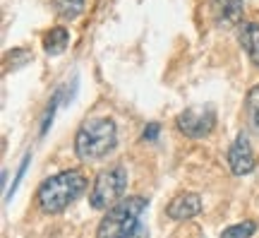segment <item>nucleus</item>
I'll list each match as a JSON object with an SVG mask.
<instances>
[{
    "label": "nucleus",
    "instance_id": "f257e3e1",
    "mask_svg": "<svg viewBox=\"0 0 259 238\" xmlns=\"http://www.w3.org/2000/svg\"><path fill=\"white\" fill-rule=\"evenodd\" d=\"M149 210V200L142 195L122 197L118 205L106 210L96 238H149V229L144 224V212Z\"/></svg>",
    "mask_w": 259,
    "mask_h": 238
},
{
    "label": "nucleus",
    "instance_id": "f03ea898",
    "mask_svg": "<svg viewBox=\"0 0 259 238\" xmlns=\"http://www.w3.org/2000/svg\"><path fill=\"white\" fill-rule=\"evenodd\" d=\"M87 188V178L77 168H67L56 176H48L36 190L38 210L44 214H60L72 205Z\"/></svg>",
    "mask_w": 259,
    "mask_h": 238
},
{
    "label": "nucleus",
    "instance_id": "7ed1b4c3",
    "mask_svg": "<svg viewBox=\"0 0 259 238\" xmlns=\"http://www.w3.org/2000/svg\"><path fill=\"white\" fill-rule=\"evenodd\" d=\"M118 147V125L113 118L84 120L74 135V154L82 161H99Z\"/></svg>",
    "mask_w": 259,
    "mask_h": 238
},
{
    "label": "nucleus",
    "instance_id": "20e7f679",
    "mask_svg": "<svg viewBox=\"0 0 259 238\" xmlns=\"http://www.w3.org/2000/svg\"><path fill=\"white\" fill-rule=\"evenodd\" d=\"M125 190H127V168L120 164L103 168L101 174L94 178L89 205L94 210H111L113 205H118L122 200Z\"/></svg>",
    "mask_w": 259,
    "mask_h": 238
},
{
    "label": "nucleus",
    "instance_id": "39448f33",
    "mask_svg": "<svg viewBox=\"0 0 259 238\" xmlns=\"http://www.w3.org/2000/svg\"><path fill=\"white\" fill-rule=\"evenodd\" d=\"M176 125L185 138L202 140L211 135V130L216 128V111L211 106H190L178 113Z\"/></svg>",
    "mask_w": 259,
    "mask_h": 238
},
{
    "label": "nucleus",
    "instance_id": "423d86ee",
    "mask_svg": "<svg viewBox=\"0 0 259 238\" xmlns=\"http://www.w3.org/2000/svg\"><path fill=\"white\" fill-rule=\"evenodd\" d=\"M254 152H252L250 138L245 132H238V138L233 140L231 149H228V166L235 176H247L254 171Z\"/></svg>",
    "mask_w": 259,
    "mask_h": 238
},
{
    "label": "nucleus",
    "instance_id": "0eeeda50",
    "mask_svg": "<svg viewBox=\"0 0 259 238\" xmlns=\"http://www.w3.org/2000/svg\"><path fill=\"white\" fill-rule=\"evenodd\" d=\"M202 212V197L197 192H180L178 197H173V202L166 207V214L173 221H185L194 219Z\"/></svg>",
    "mask_w": 259,
    "mask_h": 238
},
{
    "label": "nucleus",
    "instance_id": "6e6552de",
    "mask_svg": "<svg viewBox=\"0 0 259 238\" xmlns=\"http://www.w3.org/2000/svg\"><path fill=\"white\" fill-rule=\"evenodd\" d=\"M242 8H245V0H211V15L216 24H221V27L240 24Z\"/></svg>",
    "mask_w": 259,
    "mask_h": 238
},
{
    "label": "nucleus",
    "instance_id": "1a4fd4ad",
    "mask_svg": "<svg viewBox=\"0 0 259 238\" xmlns=\"http://www.w3.org/2000/svg\"><path fill=\"white\" fill-rule=\"evenodd\" d=\"M238 41L242 51L247 53L254 67H259V24L257 22H240L238 29Z\"/></svg>",
    "mask_w": 259,
    "mask_h": 238
},
{
    "label": "nucleus",
    "instance_id": "9d476101",
    "mask_svg": "<svg viewBox=\"0 0 259 238\" xmlns=\"http://www.w3.org/2000/svg\"><path fill=\"white\" fill-rule=\"evenodd\" d=\"M67 44H70V31H67L65 27H53L46 37H44V51H46L48 55L65 53Z\"/></svg>",
    "mask_w": 259,
    "mask_h": 238
},
{
    "label": "nucleus",
    "instance_id": "9b49d317",
    "mask_svg": "<svg viewBox=\"0 0 259 238\" xmlns=\"http://www.w3.org/2000/svg\"><path fill=\"white\" fill-rule=\"evenodd\" d=\"M56 15L65 22H72L84 12V0H53Z\"/></svg>",
    "mask_w": 259,
    "mask_h": 238
},
{
    "label": "nucleus",
    "instance_id": "f8f14e48",
    "mask_svg": "<svg viewBox=\"0 0 259 238\" xmlns=\"http://www.w3.org/2000/svg\"><path fill=\"white\" fill-rule=\"evenodd\" d=\"M245 116H247L250 128L259 132V84L252 87L250 92H247V99H245Z\"/></svg>",
    "mask_w": 259,
    "mask_h": 238
},
{
    "label": "nucleus",
    "instance_id": "ddd939ff",
    "mask_svg": "<svg viewBox=\"0 0 259 238\" xmlns=\"http://www.w3.org/2000/svg\"><path fill=\"white\" fill-rule=\"evenodd\" d=\"M254 231H257V224L254 221H240V224H233L228 229L221 231V238H250L254 236Z\"/></svg>",
    "mask_w": 259,
    "mask_h": 238
},
{
    "label": "nucleus",
    "instance_id": "4468645a",
    "mask_svg": "<svg viewBox=\"0 0 259 238\" xmlns=\"http://www.w3.org/2000/svg\"><path fill=\"white\" fill-rule=\"evenodd\" d=\"M10 60H15V63H12V67H22V65L31 63V53H29L27 48H15L12 53L5 55V63H10Z\"/></svg>",
    "mask_w": 259,
    "mask_h": 238
},
{
    "label": "nucleus",
    "instance_id": "2eb2a0df",
    "mask_svg": "<svg viewBox=\"0 0 259 238\" xmlns=\"http://www.w3.org/2000/svg\"><path fill=\"white\" fill-rule=\"evenodd\" d=\"M29 161H31V154L24 156V161H22V166H19V171H17V178H15L12 188L8 190V197H12V195H15V190L19 188V183H22V178H24V174H27V168H29Z\"/></svg>",
    "mask_w": 259,
    "mask_h": 238
},
{
    "label": "nucleus",
    "instance_id": "dca6fc26",
    "mask_svg": "<svg viewBox=\"0 0 259 238\" xmlns=\"http://www.w3.org/2000/svg\"><path fill=\"white\" fill-rule=\"evenodd\" d=\"M158 135H161V125L158 123H149L144 132H142V140L144 142H154V140H158Z\"/></svg>",
    "mask_w": 259,
    "mask_h": 238
}]
</instances>
